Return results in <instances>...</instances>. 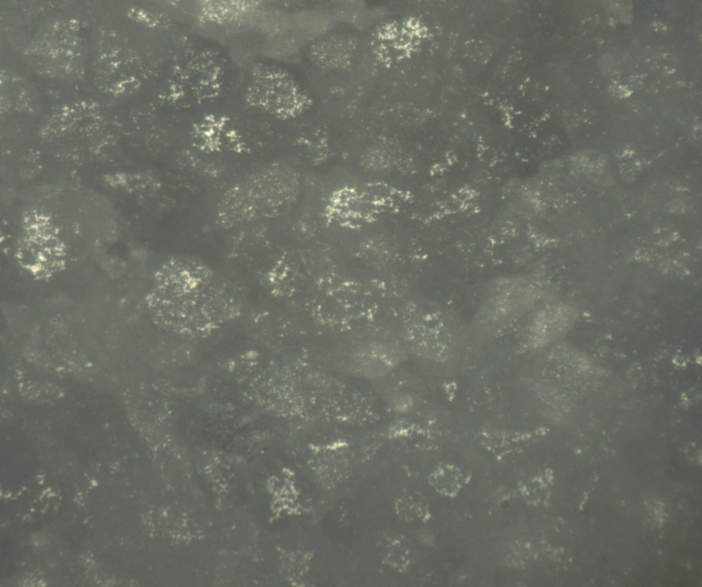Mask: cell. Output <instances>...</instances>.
<instances>
[{
  "label": "cell",
  "instance_id": "obj_1",
  "mask_svg": "<svg viewBox=\"0 0 702 587\" xmlns=\"http://www.w3.org/2000/svg\"><path fill=\"white\" fill-rule=\"evenodd\" d=\"M297 180L288 167H262L230 186L220 198L217 215L232 225L272 215L295 198Z\"/></svg>",
  "mask_w": 702,
  "mask_h": 587
}]
</instances>
